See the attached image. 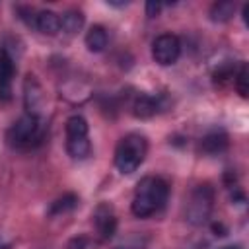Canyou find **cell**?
Segmentation results:
<instances>
[{
	"label": "cell",
	"mask_w": 249,
	"mask_h": 249,
	"mask_svg": "<svg viewBox=\"0 0 249 249\" xmlns=\"http://www.w3.org/2000/svg\"><path fill=\"white\" fill-rule=\"evenodd\" d=\"M35 27L45 35H56L60 31V16L53 10H41L35 16Z\"/></svg>",
	"instance_id": "obj_9"
},
{
	"label": "cell",
	"mask_w": 249,
	"mask_h": 249,
	"mask_svg": "<svg viewBox=\"0 0 249 249\" xmlns=\"http://www.w3.org/2000/svg\"><path fill=\"white\" fill-rule=\"evenodd\" d=\"M119 249H121V247H119Z\"/></svg>",
	"instance_id": "obj_24"
},
{
	"label": "cell",
	"mask_w": 249,
	"mask_h": 249,
	"mask_svg": "<svg viewBox=\"0 0 249 249\" xmlns=\"http://www.w3.org/2000/svg\"><path fill=\"white\" fill-rule=\"evenodd\" d=\"M233 14H235V2H231V0L216 2L210 8V19L216 21V23H224V21L231 19Z\"/></svg>",
	"instance_id": "obj_14"
},
{
	"label": "cell",
	"mask_w": 249,
	"mask_h": 249,
	"mask_svg": "<svg viewBox=\"0 0 249 249\" xmlns=\"http://www.w3.org/2000/svg\"><path fill=\"white\" fill-rule=\"evenodd\" d=\"M235 89H237V93L243 97V99H247V95H249V88H247V64H241L239 66V70L235 72Z\"/></svg>",
	"instance_id": "obj_18"
},
{
	"label": "cell",
	"mask_w": 249,
	"mask_h": 249,
	"mask_svg": "<svg viewBox=\"0 0 249 249\" xmlns=\"http://www.w3.org/2000/svg\"><path fill=\"white\" fill-rule=\"evenodd\" d=\"M43 99H45V95H43L41 84L37 82V78L33 74H27L23 80V103H25L27 113L39 117V111L43 107Z\"/></svg>",
	"instance_id": "obj_6"
},
{
	"label": "cell",
	"mask_w": 249,
	"mask_h": 249,
	"mask_svg": "<svg viewBox=\"0 0 249 249\" xmlns=\"http://www.w3.org/2000/svg\"><path fill=\"white\" fill-rule=\"evenodd\" d=\"M95 228L101 235V239H111L117 231V216L113 212V206L107 202H101L93 212Z\"/></svg>",
	"instance_id": "obj_7"
},
{
	"label": "cell",
	"mask_w": 249,
	"mask_h": 249,
	"mask_svg": "<svg viewBox=\"0 0 249 249\" xmlns=\"http://www.w3.org/2000/svg\"><path fill=\"white\" fill-rule=\"evenodd\" d=\"M12 99V82H0V103H8Z\"/></svg>",
	"instance_id": "obj_19"
},
{
	"label": "cell",
	"mask_w": 249,
	"mask_h": 249,
	"mask_svg": "<svg viewBox=\"0 0 249 249\" xmlns=\"http://www.w3.org/2000/svg\"><path fill=\"white\" fill-rule=\"evenodd\" d=\"M66 152L74 160H86L91 154V144L88 136H66Z\"/></svg>",
	"instance_id": "obj_10"
},
{
	"label": "cell",
	"mask_w": 249,
	"mask_h": 249,
	"mask_svg": "<svg viewBox=\"0 0 249 249\" xmlns=\"http://www.w3.org/2000/svg\"><path fill=\"white\" fill-rule=\"evenodd\" d=\"M148 154V140L146 136L138 134V132H130L126 136H123L117 144L115 150V165L123 175H130L134 173L144 158Z\"/></svg>",
	"instance_id": "obj_2"
},
{
	"label": "cell",
	"mask_w": 249,
	"mask_h": 249,
	"mask_svg": "<svg viewBox=\"0 0 249 249\" xmlns=\"http://www.w3.org/2000/svg\"><path fill=\"white\" fill-rule=\"evenodd\" d=\"M212 200H214V193L208 185H198L189 198L187 204V220L195 226H200L208 220L210 210H212Z\"/></svg>",
	"instance_id": "obj_3"
},
{
	"label": "cell",
	"mask_w": 249,
	"mask_h": 249,
	"mask_svg": "<svg viewBox=\"0 0 249 249\" xmlns=\"http://www.w3.org/2000/svg\"><path fill=\"white\" fill-rule=\"evenodd\" d=\"M76 204H78V196H76L74 193H66V195H62L60 198H56V200L51 204L49 216H58V214L70 212V210L76 208Z\"/></svg>",
	"instance_id": "obj_15"
},
{
	"label": "cell",
	"mask_w": 249,
	"mask_h": 249,
	"mask_svg": "<svg viewBox=\"0 0 249 249\" xmlns=\"http://www.w3.org/2000/svg\"><path fill=\"white\" fill-rule=\"evenodd\" d=\"M228 148V134L224 130H212L200 140V150L208 156L222 154Z\"/></svg>",
	"instance_id": "obj_8"
},
{
	"label": "cell",
	"mask_w": 249,
	"mask_h": 249,
	"mask_svg": "<svg viewBox=\"0 0 249 249\" xmlns=\"http://www.w3.org/2000/svg\"><path fill=\"white\" fill-rule=\"evenodd\" d=\"M212 231H214L216 235H226V233H228V230H226V226H224L222 222H218V224L214 222V224H212Z\"/></svg>",
	"instance_id": "obj_22"
},
{
	"label": "cell",
	"mask_w": 249,
	"mask_h": 249,
	"mask_svg": "<svg viewBox=\"0 0 249 249\" xmlns=\"http://www.w3.org/2000/svg\"><path fill=\"white\" fill-rule=\"evenodd\" d=\"M181 54V43L175 35L163 33L154 39L152 43V56L160 66H171L177 62Z\"/></svg>",
	"instance_id": "obj_5"
},
{
	"label": "cell",
	"mask_w": 249,
	"mask_h": 249,
	"mask_svg": "<svg viewBox=\"0 0 249 249\" xmlns=\"http://www.w3.org/2000/svg\"><path fill=\"white\" fill-rule=\"evenodd\" d=\"M235 62H222V64H218V68L212 72V80H214V84H218V86H224V84H228V82H231L233 78H235Z\"/></svg>",
	"instance_id": "obj_16"
},
{
	"label": "cell",
	"mask_w": 249,
	"mask_h": 249,
	"mask_svg": "<svg viewBox=\"0 0 249 249\" xmlns=\"http://www.w3.org/2000/svg\"><path fill=\"white\" fill-rule=\"evenodd\" d=\"M107 31L103 25H91L86 33V47L91 51V53H101L105 47H107Z\"/></svg>",
	"instance_id": "obj_12"
},
{
	"label": "cell",
	"mask_w": 249,
	"mask_h": 249,
	"mask_svg": "<svg viewBox=\"0 0 249 249\" xmlns=\"http://www.w3.org/2000/svg\"><path fill=\"white\" fill-rule=\"evenodd\" d=\"M160 12H161V2H154V0L146 2V16H148V18H154V16H158Z\"/></svg>",
	"instance_id": "obj_20"
},
{
	"label": "cell",
	"mask_w": 249,
	"mask_h": 249,
	"mask_svg": "<svg viewBox=\"0 0 249 249\" xmlns=\"http://www.w3.org/2000/svg\"><path fill=\"white\" fill-rule=\"evenodd\" d=\"M158 111V99L148 95V93H140L136 95L134 103H132V113L138 117V119H150L154 117Z\"/></svg>",
	"instance_id": "obj_11"
},
{
	"label": "cell",
	"mask_w": 249,
	"mask_h": 249,
	"mask_svg": "<svg viewBox=\"0 0 249 249\" xmlns=\"http://www.w3.org/2000/svg\"><path fill=\"white\" fill-rule=\"evenodd\" d=\"M167 196H169V185L165 183V179L148 175L136 185L130 210L136 218H148L165 206Z\"/></svg>",
	"instance_id": "obj_1"
},
{
	"label": "cell",
	"mask_w": 249,
	"mask_h": 249,
	"mask_svg": "<svg viewBox=\"0 0 249 249\" xmlns=\"http://www.w3.org/2000/svg\"><path fill=\"white\" fill-rule=\"evenodd\" d=\"M14 74H16V64L12 54L6 49H0V82H12Z\"/></svg>",
	"instance_id": "obj_17"
},
{
	"label": "cell",
	"mask_w": 249,
	"mask_h": 249,
	"mask_svg": "<svg viewBox=\"0 0 249 249\" xmlns=\"http://www.w3.org/2000/svg\"><path fill=\"white\" fill-rule=\"evenodd\" d=\"M37 136H39V117L25 113L8 130V144L14 148H23L29 146Z\"/></svg>",
	"instance_id": "obj_4"
},
{
	"label": "cell",
	"mask_w": 249,
	"mask_h": 249,
	"mask_svg": "<svg viewBox=\"0 0 249 249\" xmlns=\"http://www.w3.org/2000/svg\"><path fill=\"white\" fill-rule=\"evenodd\" d=\"M224 249H237V247H224Z\"/></svg>",
	"instance_id": "obj_23"
},
{
	"label": "cell",
	"mask_w": 249,
	"mask_h": 249,
	"mask_svg": "<svg viewBox=\"0 0 249 249\" xmlns=\"http://www.w3.org/2000/svg\"><path fill=\"white\" fill-rule=\"evenodd\" d=\"M88 247V239L86 237H74L70 243H68V249H86Z\"/></svg>",
	"instance_id": "obj_21"
},
{
	"label": "cell",
	"mask_w": 249,
	"mask_h": 249,
	"mask_svg": "<svg viewBox=\"0 0 249 249\" xmlns=\"http://www.w3.org/2000/svg\"><path fill=\"white\" fill-rule=\"evenodd\" d=\"M84 14L80 10H68L60 16V29L66 35H76L84 27Z\"/></svg>",
	"instance_id": "obj_13"
}]
</instances>
